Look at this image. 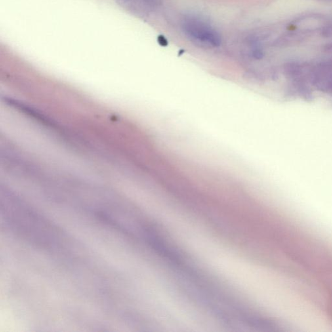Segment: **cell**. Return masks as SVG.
Segmentation results:
<instances>
[{
  "label": "cell",
  "instance_id": "cell-2",
  "mask_svg": "<svg viewBox=\"0 0 332 332\" xmlns=\"http://www.w3.org/2000/svg\"><path fill=\"white\" fill-rule=\"evenodd\" d=\"M158 43L164 47H166L168 46V41L166 39V37L164 35H159L158 36Z\"/></svg>",
  "mask_w": 332,
  "mask_h": 332
},
{
  "label": "cell",
  "instance_id": "cell-3",
  "mask_svg": "<svg viewBox=\"0 0 332 332\" xmlns=\"http://www.w3.org/2000/svg\"><path fill=\"white\" fill-rule=\"evenodd\" d=\"M253 55L254 57L256 58H261L263 57V56H264V54H263V52L261 50H256L255 51H254L253 52Z\"/></svg>",
  "mask_w": 332,
  "mask_h": 332
},
{
  "label": "cell",
  "instance_id": "cell-1",
  "mask_svg": "<svg viewBox=\"0 0 332 332\" xmlns=\"http://www.w3.org/2000/svg\"><path fill=\"white\" fill-rule=\"evenodd\" d=\"M185 32L191 37L209 44L214 47H219L221 44V39L214 29L203 25L190 22L184 25Z\"/></svg>",
  "mask_w": 332,
  "mask_h": 332
}]
</instances>
